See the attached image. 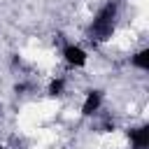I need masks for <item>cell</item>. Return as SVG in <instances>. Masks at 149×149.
<instances>
[{
  "label": "cell",
  "instance_id": "obj_4",
  "mask_svg": "<svg viewBox=\"0 0 149 149\" xmlns=\"http://www.w3.org/2000/svg\"><path fill=\"white\" fill-rule=\"evenodd\" d=\"M100 105H102V93L100 91H88L86 93V100L81 105V114L84 116H91V114H95L100 109Z\"/></svg>",
  "mask_w": 149,
  "mask_h": 149
},
{
  "label": "cell",
  "instance_id": "obj_5",
  "mask_svg": "<svg viewBox=\"0 0 149 149\" xmlns=\"http://www.w3.org/2000/svg\"><path fill=\"white\" fill-rule=\"evenodd\" d=\"M130 63H133L137 70H149V49H140V51L130 58Z\"/></svg>",
  "mask_w": 149,
  "mask_h": 149
},
{
  "label": "cell",
  "instance_id": "obj_2",
  "mask_svg": "<svg viewBox=\"0 0 149 149\" xmlns=\"http://www.w3.org/2000/svg\"><path fill=\"white\" fill-rule=\"evenodd\" d=\"M63 56H65V63L72 65V68H84L86 65V51L79 44H68L63 49Z\"/></svg>",
  "mask_w": 149,
  "mask_h": 149
},
{
  "label": "cell",
  "instance_id": "obj_3",
  "mask_svg": "<svg viewBox=\"0 0 149 149\" xmlns=\"http://www.w3.org/2000/svg\"><path fill=\"white\" fill-rule=\"evenodd\" d=\"M128 140L133 144V149H147L149 147V126H140L128 130Z\"/></svg>",
  "mask_w": 149,
  "mask_h": 149
},
{
  "label": "cell",
  "instance_id": "obj_1",
  "mask_svg": "<svg viewBox=\"0 0 149 149\" xmlns=\"http://www.w3.org/2000/svg\"><path fill=\"white\" fill-rule=\"evenodd\" d=\"M114 21H116V5L107 2L105 7H100V12L91 23V37L98 42H107L114 33Z\"/></svg>",
  "mask_w": 149,
  "mask_h": 149
},
{
  "label": "cell",
  "instance_id": "obj_6",
  "mask_svg": "<svg viewBox=\"0 0 149 149\" xmlns=\"http://www.w3.org/2000/svg\"><path fill=\"white\" fill-rule=\"evenodd\" d=\"M63 86H65L63 79H54V81L49 84V93H51V95H61V93H63Z\"/></svg>",
  "mask_w": 149,
  "mask_h": 149
}]
</instances>
